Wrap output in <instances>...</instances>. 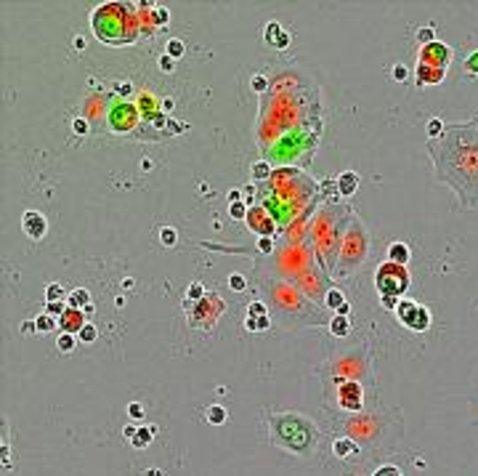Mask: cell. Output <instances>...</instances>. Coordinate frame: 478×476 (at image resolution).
<instances>
[{
  "label": "cell",
  "instance_id": "6da1fadb",
  "mask_svg": "<svg viewBox=\"0 0 478 476\" xmlns=\"http://www.w3.org/2000/svg\"><path fill=\"white\" fill-rule=\"evenodd\" d=\"M428 152L441 184L454 189L465 207H478V120L452 123L438 138H428Z\"/></svg>",
  "mask_w": 478,
  "mask_h": 476
},
{
  "label": "cell",
  "instance_id": "7a4b0ae2",
  "mask_svg": "<svg viewBox=\"0 0 478 476\" xmlns=\"http://www.w3.org/2000/svg\"><path fill=\"white\" fill-rule=\"evenodd\" d=\"M93 35L107 45H131L141 35V16L128 3H104L90 16Z\"/></svg>",
  "mask_w": 478,
  "mask_h": 476
},
{
  "label": "cell",
  "instance_id": "3957f363",
  "mask_svg": "<svg viewBox=\"0 0 478 476\" xmlns=\"http://www.w3.org/2000/svg\"><path fill=\"white\" fill-rule=\"evenodd\" d=\"M269 431H271V442L276 447L293 452V455L311 458L313 452H316L319 431H316V426L303 415H295V412L271 415L269 418Z\"/></svg>",
  "mask_w": 478,
  "mask_h": 476
},
{
  "label": "cell",
  "instance_id": "277c9868",
  "mask_svg": "<svg viewBox=\"0 0 478 476\" xmlns=\"http://www.w3.org/2000/svg\"><path fill=\"white\" fill-rule=\"evenodd\" d=\"M367 253H369V237H367V229H364V224H361L356 216H351V221H348V229L343 231L340 255H337V272H340V277L354 274L359 266L364 263Z\"/></svg>",
  "mask_w": 478,
  "mask_h": 476
},
{
  "label": "cell",
  "instance_id": "5b68a950",
  "mask_svg": "<svg viewBox=\"0 0 478 476\" xmlns=\"http://www.w3.org/2000/svg\"><path fill=\"white\" fill-rule=\"evenodd\" d=\"M409 282H412L409 269H406V266H399V263H391V261L380 263L377 272H375V287L380 293V301L383 298L399 301L406 290H409Z\"/></svg>",
  "mask_w": 478,
  "mask_h": 476
},
{
  "label": "cell",
  "instance_id": "8992f818",
  "mask_svg": "<svg viewBox=\"0 0 478 476\" xmlns=\"http://www.w3.org/2000/svg\"><path fill=\"white\" fill-rule=\"evenodd\" d=\"M396 317H399L401 324H406V328L415 330V333H425L430 328V311L425 306L415 304V301H409V298L399 301V306H396Z\"/></svg>",
  "mask_w": 478,
  "mask_h": 476
},
{
  "label": "cell",
  "instance_id": "52a82bcc",
  "mask_svg": "<svg viewBox=\"0 0 478 476\" xmlns=\"http://www.w3.org/2000/svg\"><path fill=\"white\" fill-rule=\"evenodd\" d=\"M452 59H454V51L441 40H433V43H428V45L420 48V64H425V67L447 69L452 64Z\"/></svg>",
  "mask_w": 478,
  "mask_h": 476
},
{
  "label": "cell",
  "instance_id": "ba28073f",
  "mask_svg": "<svg viewBox=\"0 0 478 476\" xmlns=\"http://www.w3.org/2000/svg\"><path fill=\"white\" fill-rule=\"evenodd\" d=\"M337 402L345 412H361L364 407V391L359 380H340L337 386Z\"/></svg>",
  "mask_w": 478,
  "mask_h": 476
},
{
  "label": "cell",
  "instance_id": "9c48e42d",
  "mask_svg": "<svg viewBox=\"0 0 478 476\" xmlns=\"http://www.w3.org/2000/svg\"><path fill=\"white\" fill-rule=\"evenodd\" d=\"M247 226L250 231H255V234H261V237H274V231H276V221H274V216L266 211L263 205H250V211H247Z\"/></svg>",
  "mask_w": 478,
  "mask_h": 476
},
{
  "label": "cell",
  "instance_id": "30bf717a",
  "mask_svg": "<svg viewBox=\"0 0 478 476\" xmlns=\"http://www.w3.org/2000/svg\"><path fill=\"white\" fill-rule=\"evenodd\" d=\"M136 117H138V112H136L133 104L120 101V104H114V109H112V114H109V123H112L114 131L125 133V131H131V128L136 125Z\"/></svg>",
  "mask_w": 478,
  "mask_h": 476
},
{
  "label": "cell",
  "instance_id": "8fae6325",
  "mask_svg": "<svg viewBox=\"0 0 478 476\" xmlns=\"http://www.w3.org/2000/svg\"><path fill=\"white\" fill-rule=\"evenodd\" d=\"M21 229L27 231L29 240H43V237H45V229H48V221H45L43 213L27 211L24 216H21Z\"/></svg>",
  "mask_w": 478,
  "mask_h": 476
},
{
  "label": "cell",
  "instance_id": "7c38bea8",
  "mask_svg": "<svg viewBox=\"0 0 478 476\" xmlns=\"http://www.w3.org/2000/svg\"><path fill=\"white\" fill-rule=\"evenodd\" d=\"M218 301H220L218 295H213V298L205 295L200 304H197V309L189 314V322H192V324H202V317H205V328H210V322H215V319L220 317V311H210V306H215Z\"/></svg>",
  "mask_w": 478,
  "mask_h": 476
},
{
  "label": "cell",
  "instance_id": "4fadbf2b",
  "mask_svg": "<svg viewBox=\"0 0 478 476\" xmlns=\"http://www.w3.org/2000/svg\"><path fill=\"white\" fill-rule=\"evenodd\" d=\"M85 324H88V322H85V311H83V309H69V306H67V311L59 317V330H61V333L77 335L80 330L85 328Z\"/></svg>",
  "mask_w": 478,
  "mask_h": 476
},
{
  "label": "cell",
  "instance_id": "5bb4252c",
  "mask_svg": "<svg viewBox=\"0 0 478 476\" xmlns=\"http://www.w3.org/2000/svg\"><path fill=\"white\" fill-rule=\"evenodd\" d=\"M263 32H266V35H263V40H266V45H271V48L284 51L287 45H290V35L282 29V24H279V21H269Z\"/></svg>",
  "mask_w": 478,
  "mask_h": 476
},
{
  "label": "cell",
  "instance_id": "9a60e30c",
  "mask_svg": "<svg viewBox=\"0 0 478 476\" xmlns=\"http://www.w3.org/2000/svg\"><path fill=\"white\" fill-rule=\"evenodd\" d=\"M444 77H447V69H436V67L417 64V85H420V88H425V85H438Z\"/></svg>",
  "mask_w": 478,
  "mask_h": 476
},
{
  "label": "cell",
  "instance_id": "2e32d148",
  "mask_svg": "<svg viewBox=\"0 0 478 476\" xmlns=\"http://www.w3.org/2000/svg\"><path fill=\"white\" fill-rule=\"evenodd\" d=\"M335 187H337V194L340 197H354L356 194V189H359V173H354V170H345V173H340L337 176V181H335Z\"/></svg>",
  "mask_w": 478,
  "mask_h": 476
},
{
  "label": "cell",
  "instance_id": "e0dca14e",
  "mask_svg": "<svg viewBox=\"0 0 478 476\" xmlns=\"http://www.w3.org/2000/svg\"><path fill=\"white\" fill-rule=\"evenodd\" d=\"M332 452L340 460H354L359 455V444H356V439H351V436H340V439H335Z\"/></svg>",
  "mask_w": 478,
  "mask_h": 476
},
{
  "label": "cell",
  "instance_id": "ac0fdd59",
  "mask_svg": "<svg viewBox=\"0 0 478 476\" xmlns=\"http://www.w3.org/2000/svg\"><path fill=\"white\" fill-rule=\"evenodd\" d=\"M388 261L399 263V266H406L409 263V245H404V242H391L388 245Z\"/></svg>",
  "mask_w": 478,
  "mask_h": 476
},
{
  "label": "cell",
  "instance_id": "d6986e66",
  "mask_svg": "<svg viewBox=\"0 0 478 476\" xmlns=\"http://www.w3.org/2000/svg\"><path fill=\"white\" fill-rule=\"evenodd\" d=\"M67 306L69 309H88L90 306V293L85 287H75L72 293L67 295Z\"/></svg>",
  "mask_w": 478,
  "mask_h": 476
},
{
  "label": "cell",
  "instance_id": "ffe728a7",
  "mask_svg": "<svg viewBox=\"0 0 478 476\" xmlns=\"http://www.w3.org/2000/svg\"><path fill=\"white\" fill-rule=\"evenodd\" d=\"M324 304H327V309H335V311H340L345 306V295H343V290H337V287H330L327 290V295H324Z\"/></svg>",
  "mask_w": 478,
  "mask_h": 476
},
{
  "label": "cell",
  "instance_id": "44dd1931",
  "mask_svg": "<svg viewBox=\"0 0 478 476\" xmlns=\"http://www.w3.org/2000/svg\"><path fill=\"white\" fill-rule=\"evenodd\" d=\"M348 330H351V322H348V317L335 314L332 322H330V333L337 335V338H343V335H348Z\"/></svg>",
  "mask_w": 478,
  "mask_h": 476
},
{
  "label": "cell",
  "instance_id": "7402d4cb",
  "mask_svg": "<svg viewBox=\"0 0 478 476\" xmlns=\"http://www.w3.org/2000/svg\"><path fill=\"white\" fill-rule=\"evenodd\" d=\"M149 442H151V428H146V426L136 428V434L131 436V444H133L136 450H144Z\"/></svg>",
  "mask_w": 478,
  "mask_h": 476
},
{
  "label": "cell",
  "instance_id": "603a6c76",
  "mask_svg": "<svg viewBox=\"0 0 478 476\" xmlns=\"http://www.w3.org/2000/svg\"><path fill=\"white\" fill-rule=\"evenodd\" d=\"M274 176V170H271V165L266 160H261V162H255L252 165V178L255 181H269Z\"/></svg>",
  "mask_w": 478,
  "mask_h": 476
},
{
  "label": "cell",
  "instance_id": "cb8c5ba5",
  "mask_svg": "<svg viewBox=\"0 0 478 476\" xmlns=\"http://www.w3.org/2000/svg\"><path fill=\"white\" fill-rule=\"evenodd\" d=\"M226 407H220V404H213V407H207V423H213V426H220V423H226Z\"/></svg>",
  "mask_w": 478,
  "mask_h": 476
},
{
  "label": "cell",
  "instance_id": "d4e9b609",
  "mask_svg": "<svg viewBox=\"0 0 478 476\" xmlns=\"http://www.w3.org/2000/svg\"><path fill=\"white\" fill-rule=\"evenodd\" d=\"M165 53L170 56V59H181V56L186 53V43L178 40V38H170L168 45H165Z\"/></svg>",
  "mask_w": 478,
  "mask_h": 476
},
{
  "label": "cell",
  "instance_id": "484cf974",
  "mask_svg": "<svg viewBox=\"0 0 478 476\" xmlns=\"http://www.w3.org/2000/svg\"><path fill=\"white\" fill-rule=\"evenodd\" d=\"M75 343H77V335H72V333H61V335H59V341H56L59 351H64V354L75 351Z\"/></svg>",
  "mask_w": 478,
  "mask_h": 476
},
{
  "label": "cell",
  "instance_id": "4316f807",
  "mask_svg": "<svg viewBox=\"0 0 478 476\" xmlns=\"http://www.w3.org/2000/svg\"><path fill=\"white\" fill-rule=\"evenodd\" d=\"M35 322H38V330H40V333H48V330H53V328H59V319H56L53 314H48V311H45V314H40Z\"/></svg>",
  "mask_w": 478,
  "mask_h": 476
},
{
  "label": "cell",
  "instance_id": "83f0119b",
  "mask_svg": "<svg viewBox=\"0 0 478 476\" xmlns=\"http://www.w3.org/2000/svg\"><path fill=\"white\" fill-rule=\"evenodd\" d=\"M96 338H99V330H96V324H90V322L77 333V341H83V343H93Z\"/></svg>",
  "mask_w": 478,
  "mask_h": 476
},
{
  "label": "cell",
  "instance_id": "f1b7e54d",
  "mask_svg": "<svg viewBox=\"0 0 478 476\" xmlns=\"http://www.w3.org/2000/svg\"><path fill=\"white\" fill-rule=\"evenodd\" d=\"M160 240H162V245H165V248H173V245H176V240H178V234H176V229H173V226H162L160 229Z\"/></svg>",
  "mask_w": 478,
  "mask_h": 476
},
{
  "label": "cell",
  "instance_id": "f546056e",
  "mask_svg": "<svg viewBox=\"0 0 478 476\" xmlns=\"http://www.w3.org/2000/svg\"><path fill=\"white\" fill-rule=\"evenodd\" d=\"M48 304H59V301H64V287L59 285V282H53V285H48Z\"/></svg>",
  "mask_w": 478,
  "mask_h": 476
},
{
  "label": "cell",
  "instance_id": "4dcf8cb0",
  "mask_svg": "<svg viewBox=\"0 0 478 476\" xmlns=\"http://www.w3.org/2000/svg\"><path fill=\"white\" fill-rule=\"evenodd\" d=\"M247 211H250L247 202H231V205H229V213L234 216V218H242V221L247 218Z\"/></svg>",
  "mask_w": 478,
  "mask_h": 476
},
{
  "label": "cell",
  "instance_id": "1f68e13d",
  "mask_svg": "<svg viewBox=\"0 0 478 476\" xmlns=\"http://www.w3.org/2000/svg\"><path fill=\"white\" fill-rule=\"evenodd\" d=\"M229 287L242 293V290H247V280H244V274H231L229 277Z\"/></svg>",
  "mask_w": 478,
  "mask_h": 476
},
{
  "label": "cell",
  "instance_id": "d6a6232c",
  "mask_svg": "<svg viewBox=\"0 0 478 476\" xmlns=\"http://www.w3.org/2000/svg\"><path fill=\"white\" fill-rule=\"evenodd\" d=\"M444 128H447L444 123H441L438 117H433V120L428 123V138H438L441 133H444Z\"/></svg>",
  "mask_w": 478,
  "mask_h": 476
},
{
  "label": "cell",
  "instance_id": "836d02e7",
  "mask_svg": "<svg viewBox=\"0 0 478 476\" xmlns=\"http://www.w3.org/2000/svg\"><path fill=\"white\" fill-rule=\"evenodd\" d=\"M186 295H189V301H197V304H200V301L205 298V287H202L200 282H194V285H189V290H186Z\"/></svg>",
  "mask_w": 478,
  "mask_h": 476
},
{
  "label": "cell",
  "instance_id": "e575fe53",
  "mask_svg": "<svg viewBox=\"0 0 478 476\" xmlns=\"http://www.w3.org/2000/svg\"><path fill=\"white\" fill-rule=\"evenodd\" d=\"M465 72H468L470 77H478V51H473L468 56V62H465Z\"/></svg>",
  "mask_w": 478,
  "mask_h": 476
},
{
  "label": "cell",
  "instance_id": "d590c367",
  "mask_svg": "<svg viewBox=\"0 0 478 476\" xmlns=\"http://www.w3.org/2000/svg\"><path fill=\"white\" fill-rule=\"evenodd\" d=\"M151 19H154V24H168V21H170V11L168 8H154V11H151Z\"/></svg>",
  "mask_w": 478,
  "mask_h": 476
},
{
  "label": "cell",
  "instance_id": "8d00e7d4",
  "mask_svg": "<svg viewBox=\"0 0 478 476\" xmlns=\"http://www.w3.org/2000/svg\"><path fill=\"white\" fill-rule=\"evenodd\" d=\"M247 311H250V317H252V319L266 317V304H263V301H252V304L247 306Z\"/></svg>",
  "mask_w": 478,
  "mask_h": 476
},
{
  "label": "cell",
  "instance_id": "74e56055",
  "mask_svg": "<svg viewBox=\"0 0 478 476\" xmlns=\"http://www.w3.org/2000/svg\"><path fill=\"white\" fill-rule=\"evenodd\" d=\"M258 250H261L263 255H271V253H274V237H261Z\"/></svg>",
  "mask_w": 478,
  "mask_h": 476
},
{
  "label": "cell",
  "instance_id": "f35d334b",
  "mask_svg": "<svg viewBox=\"0 0 478 476\" xmlns=\"http://www.w3.org/2000/svg\"><path fill=\"white\" fill-rule=\"evenodd\" d=\"M417 40L423 43V45H428V43H433V40H436V38H433V27H423V29L417 32Z\"/></svg>",
  "mask_w": 478,
  "mask_h": 476
},
{
  "label": "cell",
  "instance_id": "ab89813d",
  "mask_svg": "<svg viewBox=\"0 0 478 476\" xmlns=\"http://www.w3.org/2000/svg\"><path fill=\"white\" fill-rule=\"evenodd\" d=\"M391 77L396 80V83H401V80L409 77V72H406V67H404V64H396V67L391 69Z\"/></svg>",
  "mask_w": 478,
  "mask_h": 476
},
{
  "label": "cell",
  "instance_id": "60d3db41",
  "mask_svg": "<svg viewBox=\"0 0 478 476\" xmlns=\"http://www.w3.org/2000/svg\"><path fill=\"white\" fill-rule=\"evenodd\" d=\"M173 67H176V59H170L168 53H162L160 56V69L162 72H173Z\"/></svg>",
  "mask_w": 478,
  "mask_h": 476
},
{
  "label": "cell",
  "instance_id": "b9f144b4",
  "mask_svg": "<svg viewBox=\"0 0 478 476\" xmlns=\"http://www.w3.org/2000/svg\"><path fill=\"white\" fill-rule=\"evenodd\" d=\"M45 311H48V314H53L56 319H59V317L64 314V311H67V309H64V301H59V304H48V306H45Z\"/></svg>",
  "mask_w": 478,
  "mask_h": 476
},
{
  "label": "cell",
  "instance_id": "7bdbcfd3",
  "mask_svg": "<svg viewBox=\"0 0 478 476\" xmlns=\"http://www.w3.org/2000/svg\"><path fill=\"white\" fill-rule=\"evenodd\" d=\"M372 476H401V471L396 468V466H383V468H377Z\"/></svg>",
  "mask_w": 478,
  "mask_h": 476
},
{
  "label": "cell",
  "instance_id": "ee69618b",
  "mask_svg": "<svg viewBox=\"0 0 478 476\" xmlns=\"http://www.w3.org/2000/svg\"><path fill=\"white\" fill-rule=\"evenodd\" d=\"M72 131H75V133H88V123H85L83 117H77V120L72 123Z\"/></svg>",
  "mask_w": 478,
  "mask_h": 476
},
{
  "label": "cell",
  "instance_id": "f6af8a7d",
  "mask_svg": "<svg viewBox=\"0 0 478 476\" xmlns=\"http://www.w3.org/2000/svg\"><path fill=\"white\" fill-rule=\"evenodd\" d=\"M35 330H38V322H35V319H27V322H21V333H35Z\"/></svg>",
  "mask_w": 478,
  "mask_h": 476
},
{
  "label": "cell",
  "instance_id": "bcb514c9",
  "mask_svg": "<svg viewBox=\"0 0 478 476\" xmlns=\"http://www.w3.org/2000/svg\"><path fill=\"white\" fill-rule=\"evenodd\" d=\"M128 412H131L133 418H141L144 407H141V404H138V402H131V404H128Z\"/></svg>",
  "mask_w": 478,
  "mask_h": 476
},
{
  "label": "cell",
  "instance_id": "7dc6e473",
  "mask_svg": "<svg viewBox=\"0 0 478 476\" xmlns=\"http://www.w3.org/2000/svg\"><path fill=\"white\" fill-rule=\"evenodd\" d=\"M269 317H258V319H255V330H266V328H269Z\"/></svg>",
  "mask_w": 478,
  "mask_h": 476
},
{
  "label": "cell",
  "instance_id": "c3c4849f",
  "mask_svg": "<svg viewBox=\"0 0 478 476\" xmlns=\"http://www.w3.org/2000/svg\"><path fill=\"white\" fill-rule=\"evenodd\" d=\"M252 88H255V91H263V88H266V80H263L261 75H258V77H252Z\"/></svg>",
  "mask_w": 478,
  "mask_h": 476
},
{
  "label": "cell",
  "instance_id": "681fc988",
  "mask_svg": "<svg viewBox=\"0 0 478 476\" xmlns=\"http://www.w3.org/2000/svg\"><path fill=\"white\" fill-rule=\"evenodd\" d=\"M239 197H242V192H239V189H234V192H229V200H231V202H239Z\"/></svg>",
  "mask_w": 478,
  "mask_h": 476
},
{
  "label": "cell",
  "instance_id": "f907efd6",
  "mask_svg": "<svg viewBox=\"0 0 478 476\" xmlns=\"http://www.w3.org/2000/svg\"><path fill=\"white\" fill-rule=\"evenodd\" d=\"M244 324H247V330H255V319L252 317H247V322H244Z\"/></svg>",
  "mask_w": 478,
  "mask_h": 476
},
{
  "label": "cell",
  "instance_id": "816d5d0a",
  "mask_svg": "<svg viewBox=\"0 0 478 476\" xmlns=\"http://www.w3.org/2000/svg\"><path fill=\"white\" fill-rule=\"evenodd\" d=\"M473 402H478V383H475V399ZM475 412H478V404H475Z\"/></svg>",
  "mask_w": 478,
  "mask_h": 476
}]
</instances>
